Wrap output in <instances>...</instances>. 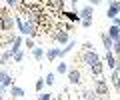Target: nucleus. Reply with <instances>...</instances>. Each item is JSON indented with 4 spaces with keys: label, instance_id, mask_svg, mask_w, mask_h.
Returning <instances> with one entry per match:
<instances>
[{
    "label": "nucleus",
    "instance_id": "473e14b6",
    "mask_svg": "<svg viewBox=\"0 0 120 100\" xmlns=\"http://www.w3.org/2000/svg\"><path fill=\"white\" fill-rule=\"evenodd\" d=\"M80 24H82V26H84V28H90V26H92V20H82Z\"/></svg>",
    "mask_w": 120,
    "mask_h": 100
},
{
    "label": "nucleus",
    "instance_id": "2f4dec72",
    "mask_svg": "<svg viewBox=\"0 0 120 100\" xmlns=\"http://www.w3.org/2000/svg\"><path fill=\"white\" fill-rule=\"evenodd\" d=\"M82 50H94V44H92V42H88V40H86V42L82 44Z\"/></svg>",
    "mask_w": 120,
    "mask_h": 100
},
{
    "label": "nucleus",
    "instance_id": "c756f323",
    "mask_svg": "<svg viewBox=\"0 0 120 100\" xmlns=\"http://www.w3.org/2000/svg\"><path fill=\"white\" fill-rule=\"evenodd\" d=\"M6 96H10V94H8V88H6L4 84H0V100L6 98Z\"/></svg>",
    "mask_w": 120,
    "mask_h": 100
},
{
    "label": "nucleus",
    "instance_id": "9b49d317",
    "mask_svg": "<svg viewBox=\"0 0 120 100\" xmlns=\"http://www.w3.org/2000/svg\"><path fill=\"white\" fill-rule=\"evenodd\" d=\"M116 60H118V58H116V54L112 52V50H106V54H104V64H108V68L110 70H114V66H116Z\"/></svg>",
    "mask_w": 120,
    "mask_h": 100
},
{
    "label": "nucleus",
    "instance_id": "5701e85b",
    "mask_svg": "<svg viewBox=\"0 0 120 100\" xmlns=\"http://www.w3.org/2000/svg\"><path fill=\"white\" fill-rule=\"evenodd\" d=\"M32 56H34V60H42V58L46 56V52H44V48H38V46H36L34 50H32Z\"/></svg>",
    "mask_w": 120,
    "mask_h": 100
},
{
    "label": "nucleus",
    "instance_id": "f03ea898",
    "mask_svg": "<svg viewBox=\"0 0 120 100\" xmlns=\"http://www.w3.org/2000/svg\"><path fill=\"white\" fill-rule=\"evenodd\" d=\"M50 38L54 40V42H58V44H68L70 40H72L70 34H68V30H64V28H52Z\"/></svg>",
    "mask_w": 120,
    "mask_h": 100
},
{
    "label": "nucleus",
    "instance_id": "dca6fc26",
    "mask_svg": "<svg viewBox=\"0 0 120 100\" xmlns=\"http://www.w3.org/2000/svg\"><path fill=\"white\" fill-rule=\"evenodd\" d=\"M10 60H12V50L10 48H6L4 52H0V66H6Z\"/></svg>",
    "mask_w": 120,
    "mask_h": 100
},
{
    "label": "nucleus",
    "instance_id": "9d476101",
    "mask_svg": "<svg viewBox=\"0 0 120 100\" xmlns=\"http://www.w3.org/2000/svg\"><path fill=\"white\" fill-rule=\"evenodd\" d=\"M102 74H104V62H102V60H98L96 64L90 66V76L98 78V76H102Z\"/></svg>",
    "mask_w": 120,
    "mask_h": 100
},
{
    "label": "nucleus",
    "instance_id": "cd10ccee",
    "mask_svg": "<svg viewBox=\"0 0 120 100\" xmlns=\"http://www.w3.org/2000/svg\"><path fill=\"white\" fill-rule=\"evenodd\" d=\"M18 4H20L18 0H6V6H8L10 10H16V8H18Z\"/></svg>",
    "mask_w": 120,
    "mask_h": 100
},
{
    "label": "nucleus",
    "instance_id": "aec40b11",
    "mask_svg": "<svg viewBox=\"0 0 120 100\" xmlns=\"http://www.w3.org/2000/svg\"><path fill=\"white\" fill-rule=\"evenodd\" d=\"M46 58L50 62L58 60V58H60V48H48V50H46Z\"/></svg>",
    "mask_w": 120,
    "mask_h": 100
},
{
    "label": "nucleus",
    "instance_id": "7ed1b4c3",
    "mask_svg": "<svg viewBox=\"0 0 120 100\" xmlns=\"http://www.w3.org/2000/svg\"><path fill=\"white\" fill-rule=\"evenodd\" d=\"M94 92L98 96H110L108 94V80L102 78V76H98V78L94 80Z\"/></svg>",
    "mask_w": 120,
    "mask_h": 100
},
{
    "label": "nucleus",
    "instance_id": "2eb2a0df",
    "mask_svg": "<svg viewBox=\"0 0 120 100\" xmlns=\"http://www.w3.org/2000/svg\"><path fill=\"white\" fill-rule=\"evenodd\" d=\"M74 48H76V40H70L68 44H64V48H60V58H64L66 54H70Z\"/></svg>",
    "mask_w": 120,
    "mask_h": 100
},
{
    "label": "nucleus",
    "instance_id": "f704fd0d",
    "mask_svg": "<svg viewBox=\"0 0 120 100\" xmlns=\"http://www.w3.org/2000/svg\"><path fill=\"white\" fill-rule=\"evenodd\" d=\"M114 70H116V72L120 74V58H118V60H116V66H114Z\"/></svg>",
    "mask_w": 120,
    "mask_h": 100
},
{
    "label": "nucleus",
    "instance_id": "ddd939ff",
    "mask_svg": "<svg viewBox=\"0 0 120 100\" xmlns=\"http://www.w3.org/2000/svg\"><path fill=\"white\" fill-rule=\"evenodd\" d=\"M22 44H24V38H22V36H14L12 44H10V50H12V56H14V54L18 52V50H20V46H22Z\"/></svg>",
    "mask_w": 120,
    "mask_h": 100
},
{
    "label": "nucleus",
    "instance_id": "e433bc0d",
    "mask_svg": "<svg viewBox=\"0 0 120 100\" xmlns=\"http://www.w3.org/2000/svg\"><path fill=\"white\" fill-rule=\"evenodd\" d=\"M70 4L74 6V10H76V4H78V0H70Z\"/></svg>",
    "mask_w": 120,
    "mask_h": 100
},
{
    "label": "nucleus",
    "instance_id": "4be33fe9",
    "mask_svg": "<svg viewBox=\"0 0 120 100\" xmlns=\"http://www.w3.org/2000/svg\"><path fill=\"white\" fill-rule=\"evenodd\" d=\"M56 74H68V64L60 58V64H56Z\"/></svg>",
    "mask_w": 120,
    "mask_h": 100
},
{
    "label": "nucleus",
    "instance_id": "4c0bfd02",
    "mask_svg": "<svg viewBox=\"0 0 120 100\" xmlns=\"http://www.w3.org/2000/svg\"><path fill=\"white\" fill-rule=\"evenodd\" d=\"M2 100H8V98H2Z\"/></svg>",
    "mask_w": 120,
    "mask_h": 100
},
{
    "label": "nucleus",
    "instance_id": "4468645a",
    "mask_svg": "<svg viewBox=\"0 0 120 100\" xmlns=\"http://www.w3.org/2000/svg\"><path fill=\"white\" fill-rule=\"evenodd\" d=\"M46 4L50 6L54 12H62V10H64V0H48Z\"/></svg>",
    "mask_w": 120,
    "mask_h": 100
},
{
    "label": "nucleus",
    "instance_id": "423d86ee",
    "mask_svg": "<svg viewBox=\"0 0 120 100\" xmlns=\"http://www.w3.org/2000/svg\"><path fill=\"white\" fill-rule=\"evenodd\" d=\"M68 82L72 84V86H78V84L82 82V74H80V70L78 68H68Z\"/></svg>",
    "mask_w": 120,
    "mask_h": 100
},
{
    "label": "nucleus",
    "instance_id": "f8f14e48",
    "mask_svg": "<svg viewBox=\"0 0 120 100\" xmlns=\"http://www.w3.org/2000/svg\"><path fill=\"white\" fill-rule=\"evenodd\" d=\"M108 80H110V84L114 86V90L120 94V74L116 72V70H112V72H110V78H108Z\"/></svg>",
    "mask_w": 120,
    "mask_h": 100
},
{
    "label": "nucleus",
    "instance_id": "39448f33",
    "mask_svg": "<svg viewBox=\"0 0 120 100\" xmlns=\"http://www.w3.org/2000/svg\"><path fill=\"white\" fill-rule=\"evenodd\" d=\"M118 14H120V2L118 0H108V10H106L108 20H114Z\"/></svg>",
    "mask_w": 120,
    "mask_h": 100
},
{
    "label": "nucleus",
    "instance_id": "72a5a7b5",
    "mask_svg": "<svg viewBox=\"0 0 120 100\" xmlns=\"http://www.w3.org/2000/svg\"><path fill=\"white\" fill-rule=\"evenodd\" d=\"M88 2H90V6H98L102 0H88Z\"/></svg>",
    "mask_w": 120,
    "mask_h": 100
},
{
    "label": "nucleus",
    "instance_id": "a211bd4d",
    "mask_svg": "<svg viewBox=\"0 0 120 100\" xmlns=\"http://www.w3.org/2000/svg\"><path fill=\"white\" fill-rule=\"evenodd\" d=\"M100 38H102V44H104V48H106V50H112V48H114V40L108 36V32H102V34H100Z\"/></svg>",
    "mask_w": 120,
    "mask_h": 100
},
{
    "label": "nucleus",
    "instance_id": "bb28decb",
    "mask_svg": "<svg viewBox=\"0 0 120 100\" xmlns=\"http://www.w3.org/2000/svg\"><path fill=\"white\" fill-rule=\"evenodd\" d=\"M36 100H52V94L50 92H38V98Z\"/></svg>",
    "mask_w": 120,
    "mask_h": 100
},
{
    "label": "nucleus",
    "instance_id": "b1692460",
    "mask_svg": "<svg viewBox=\"0 0 120 100\" xmlns=\"http://www.w3.org/2000/svg\"><path fill=\"white\" fill-rule=\"evenodd\" d=\"M44 82H46V86H54V82H56V72H48L46 76H44Z\"/></svg>",
    "mask_w": 120,
    "mask_h": 100
},
{
    "label": "nucleus",
    "instance_id": "6e6552de",
    "mask_svg": "<svg viewBox=\"0 0 120 100\" xmlns=\"http://www.w3.org/2000/svg\"><path fill=\"white\" fill-rule=\"evenodd\" d=\"M0 84H4L6 88H10L14 84V76L8 72V70H0Z\"/></svg>",
    "mask_w": 120,
    "mask_h": 100
},
{
    "label": "nucleus",
    "instance_id": "c85d7f7f",
    "mask_svg": "<svg viewBox=\"0 0 120 100\" xmlns=\"http://www.w3.org/2000/svg\"><path fill=\"white\" fill-rule=\"evenodd\" d=\"M12 60H14V62H22V60H24V52H22V50H18V52L12 56Z\"/></svg>",
    "mask_w": 120,
    "mask_h": 100
},
{
    "label": "nucleus",
    "instance_id": "a878e982",
    "mask_svg": "<svg viewBox=\"0 0 120 100\" xmlns=\"http://www.w3.org/2000/svg\"><path fill=\"white\" fill-rule=\"evenodd\" d=\"M44 84H46V82H44V78H38V80H36V84H34V88H36V92H42V88H44Z\"/></svg>",
    "mask_w": 120,
    "mask_h": 100
},
{
    "label": "nucleus",
    "instance_id": "c9c22d12",
    "mask_svg": "<svg viewBox=\"0 0 120 100\" xmlns=\"http://www.w3.org/2000/svg\"><path fill=\"white\" fill-rule=\"evenodd\" d=\"M114 24H116V26L120 28V16H116V18H114Z\"/></svg>",
    "mask_w": 120,
    "mask_h": 100
},
{
    "label": "nucleus",
    "instance_id": "1a4fd4ad",
    "mask_svg": "<svg viewBox=\"0 0 120 100\" xmlns=\"http://www.w3.org/2000/svg\"><path fill=\"white\" fill-rule=\"evenodd\" d=\"M78 14H80L82 20H92V16H94V6H82L80 10H78Z\"/></svg>",
    "mask_w": 120,
    "mask_h": 100
},
{
    "label": "nucleus",
    "instance_id": "7c9ffc66",
    "mask_svg": "<svg viewBox=\"0 0 120 100\" xmlns=\"http://www.w3.org/2000/svg\"><path fill=\"white\" fill-rule=\"evenodd\" d=\"M112 52L116 54V58H120V40H116V42H114V48H112Z\"/></svg>",
    "mask_w": 120,
    "mask_h": 100
},
{
    "label": "nucleus",
    "instance_id": "412c9836",
    "mask_svg": "<svg viewBox=\"0 0 120 100\" xmlns=\"http://www.w3.org/2000/svg\"><path fill=\"white\" fill-rule=\"evenodd\" d=\"M108 36H110L114 42H116V40H120V28L116 26V24H112V26L108 28Z\"/></svg>",
    "mask_w": 120,
    "mask_h": 100
},
{
    "label": "nucleus",
    "instance_id": "f3484780",
    "mask_svg": "<svg viewBox=\"0 0 120 100\" xmlns=\"http://www.w3.org/2000/svg\"><path fill=\"white\" fill-rule=\"evenodd\" d=\"M80 96H82V100H98V94L94 92V88H92V90L84 88V90L80 92Z\"/></svg>",
    "mask_w": 120,
    "mask_h": 100
},
{
    "label": "nucleus",
    "instance_id": "20e7f679",
    "mask_svg": "<svg viewBox=\"0 0 120 100\" xmlns=\"http://www.w3.org/2000/svg\"><path fill=\"white\" fill-rule=\"evenodd\" d=\"M98 60H102V58H100L98 54L94 52V50H84V52H82V62H84L88 68H90L92 64H96Z\"/></svg>",
    "mask_w": 120,
    "mask_h": 100
},
{
    "label": "nucleus",
    "instance_id": "393cba45",
    "mask_svg": "<svg viewBox=\"0 0 120 100\" xmlns=\"http://www.w3.org/2000/svg\"><path fill=\"white\" fill-rule=\"evenodd\" d=\"M24 46L28 48V50H34V48H36V44H34V38L26 36V38H24Z\"/></svg>",
    "mask_w": 120,
    "mask_h": 100
},
{
    "label": "nucleus",
    "instance_id": "0eeeda50",
    "mask_svg": "<svg viewBox=\"0 0 120 100\" xmlns=\"http://www.w3.org/2000/svg\"><path fill=\"white\" fill-rule=\"evenodd\" d=\"M60 16L66 18V20L72 22V24H78V22H82V18H80V14H78V10H72V12H66V10H62V12H60Z\"/></svg>",
    "mask_w": 120,
    "mask_h": 100
},
{
    "label": "nucleus",
    "instance_id": "f257e3e1",
    "mask_svg": "<svg viewBox=\"0 0 120 100\" xmlns=\"http://www.w3.org/2000/svg\"><path fill=\"white\" fill-rule=\"evenodd\" d=\"M16 26V22H14V14L8 6L4 8H0V30L2 32H12V28Z\"/></svg>",
    "mask_w": 120,
    "mask_h": 100
},
{
    "label": "nucleus",
    "instance_id": "6ab92c4d",
    "mask_svg": "<svg viewBox=\"0 0 120 100\" xmlns=\"http://www.w3.org/2000/svg\"><path fill=\"white\" fill-rule=\"evenodd\" d=\"M8 94L12 96V98H22V96H24V90H22L20 86H16V84H12V86L8 88Z\"/></svg>",
    "mask_w": 120,
    "mask_h": 100
}]
</instances>
